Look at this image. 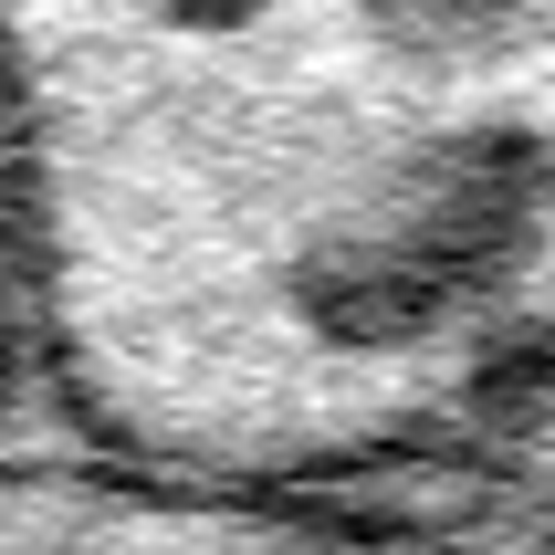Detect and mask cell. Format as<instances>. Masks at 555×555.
Instances as JSON below:
<instances>
[{
  "label": "cell",
  "mask_w": 555,
  "mask_h": 555,
  "mask_svg": "<svg viewBox=\"0 0 555 555\" xmlns=\"http://www.w3.org/2000/svg\"><path fill=\"white\" fill-rule=\"evenodd\" d=\"M74 462L440 514L555 420V11H0Z\"/></svg>",
  "instance_id": "6da1fadb"
},
{
  "label": "cell",
  "mask_w": 555,
  "mask_h": 555,
  "mask_svg": "<svg viewBox=\"0 0 555 555\" xmlns=\"http://www.w3.org/2000/svg\"><path fill=\"white\" fill-rule=\"evenodd\" d=\"M0 555H545L493 514H231L53 462L0 482Z\"/></svg>",
  "instance_id": "7a4b0ae2"
},
{
  "label": "cell",
  "mask_w": 555,
  "mask_h": 555,
  "mask_svg": "<svg viewBox=\"0 0 555 555\" xmlns=\"http://www.w3.org/2000/svg\"><path fill=\"white\" fill-rule=\"evenodd\" d=\"M74 462L63 420V314H53V210H42V147L31 94L0 31V482Z\"/></svg>",
  "instance_id": "3957f363"
},
{
  "label": "cell",
  "mask_w": 555,
  "mask_h": 555,
  "mask_svg": "<svg viewBox=\"0 0 555 555\" xmlns=\"http://www.w3.org/2000/svg\"><path fill=\"white\" fill-rule=\"evenodd\" d=\"M462 514H493L503 534H525V545L555 555V420H545V430H534L525 451H514V462H503L493 482L462 503Z\"/></svg>",
  "instance_id": "277c9868"
}]
</instances>
